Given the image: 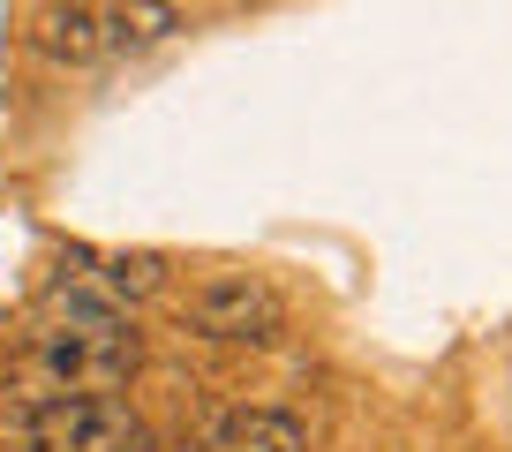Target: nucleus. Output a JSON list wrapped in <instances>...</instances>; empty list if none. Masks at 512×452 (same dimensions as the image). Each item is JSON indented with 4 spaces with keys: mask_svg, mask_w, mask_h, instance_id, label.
Instances as JSON below:
<instances>
[{
    "mask_svg": "<svg viewBox=\"0 0 512 452\" xmlns=\"http://www.w3.org/2000/svg\"><path fill=\"white\" fill-rule=\"evenodd\" d=\"M181 317H189L204 339H226V347H272V339L287 332V302H279V287H264V279H249V272L196 279L189 302H181Z\"/></svg>",
    "mask_w": 512,
    "mask_h": 452,
    "instance_id": "f03ea898",
    "label": "nucleus"
},
{
    "mask_svg": "<svg viewBox=\"0 0 512 452\" xmlns=\"http://www.w3.org/2000/svg\"><path fill=\"white\" fill-rule=\"evenodd\" d=\"M144 437V415L121 392H83V400H38L23 415L31 452H128Z\"/></svg>",
    "mask_w": 512,
    "mask_h": 452,
    "instance_id": "7ed1b4c3",
    "label": "nucleus"
},
{
    "mask_svg": "<svg viewBox=\"0 0 512 452\" xmlns=\"http://www.w3.org/2000/svg\"><path fill=\"white\" fill-rule=\"evenodd\" d=\"M76 272L91 279V287H106L113 302H151V294L166 287V257L159 249H76Z\"/></svg>",
    "mask_w": 512,
    "mask_h": 452,
    "instance_id": "423d86ee",
    "label": "nucleus"
},
{
    "mask_svg": "<svg viewBox=\"0 0 512 452\" xmlns=\"http://www.w3.org/2000/svg\"><path fill=\"white\" fill-rule=\"evenodd\" d=\"M38 309H46V332H136V324H128V309L113 302L106 287H91L83 272H68V264L46 279Z\"/></svg>",
    "mask_w": 512,
    "mask_h": 452,
    "instance_id": "20e7f679",
    "label": "nucleus"
},
{
    "mask_svg": "<svg viewBox=\"0 0 512 452\" xmlns=\"http://www.w3.org/2000/svg\"><path fill=\"white\" fill-rule=\"evenodd\" d=\"M211 452H309V422L287 407H219Z\"/></svg>",
    "mask_w": 512,
    "mask_h": 452,
    "instance_id": "39448f33",
    "label": "nucleus"
},
{
    "mask_svg": "<svg viewBox=\"0 0 512 452\" xmlns=\"http://www.w3.org/2000/svg\"><path fill=\"white\" fill-rule=\"evenodd\" d=\"M128 452H166V445H159V437H151V430H144V437H136V445H128Z\"/></svg>",
    "mask_w": 512,
    "mask_h": 452,
    "instance_id": "1a4fd4ad",
    "label": "nucleus"
},
{
    "mask_svg": "<svg viewBox=\"0 0 512 452\" xmlns=\"http://www.w3.org/2000/svg\"><path fill=\"white\" fill-rule=\"evenodd\" d=\"M144 370V339L136 332H38L23 355V385L38 400H83V392H113Z\"/></svg>",
    "mask_w": 512,
    "mask_h": 452,
    "instance_id": "f257e3e1",
    "label": "nucleus"
},
{
    "mask_svg": "<svg viewBox=\"0 0 512 452\" xmlns=\"http://www.w3.org/2000/svg\"><path fill=\"white\" fill-rule=\"evenodd\" d=\"M38 46L53 53V61H68V68H91V61H106L113 53V31H106V8H38Z\"/></svg>",
    "mask_w": 512,
    "mask_h": 452,
    "instance_id": "0eeeda50",
    "label": "nucleus"
},
{
    "mask_svg": "<svg viewBox=\"0 0 512 452\" xmlns=\"http://www.w3.org/2000/svg\"><path fill=\"white\" fill-rule=\"evenodd\" d=\"M106 31H113V53L151 46V38L181 31V8H159V0H128V8H106Z\"/></svg>",
    "mask_w": 512,
    "mask_h": 452,
    "instance_id": "6e6552de",
    "label": "nucleus"
}]
</instances>
